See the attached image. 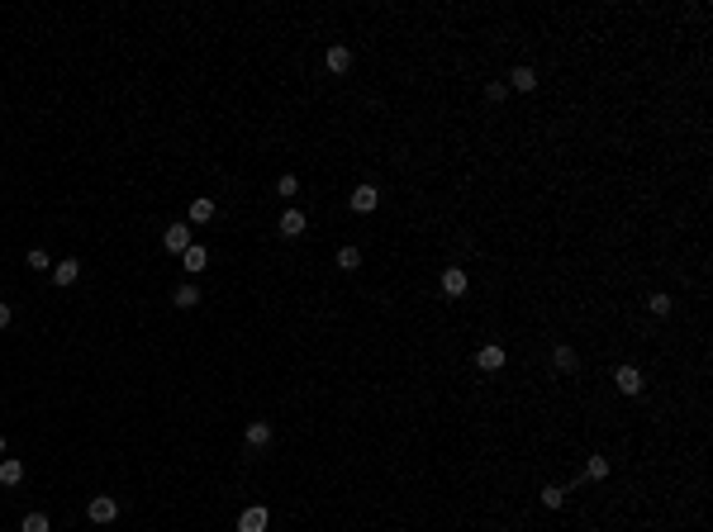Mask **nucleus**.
I'll return each mask as SVG.
<instances>
[{
    "mask_svg": "<svg viewBox=\"0 0 713 532\" xmlns=\"http://www.w3.org/2000/svg\"><path fill=\"white\" fill-rule=\"evenodd\" d=\"M466 290H471V276H466V266H447V271H442V295H447V299H461Z\"/></svg>",
    "mask_w": 713,
    "mask_h": 532,
    "instance_id": "1",
    "label": "nucleus"
},
{
    "mask_svg": "<svg viewBox=\"0 0 713 532\" xmlns=\"http://www.w3.org/2000/svg\"><path fill=\"white\" fill-rule=\"evenodd\" d=\"M504 361H509V352H504L499 342H485V347L475 352V366H480V371H490V375L504 371Z\"/></svg>",
    "mask_w": 713,
    "mask_h": 532,
    "instance_id": "2",
    "label": "nucleus"
},
{
    "mask_svg": "<svg viewBox=\"0 0 713 532\" xmlns=\"http://www.w3.org/2000/svg\"><path fill=\"white\" fill-rule=\"evenodd\" d=\"M162 247L167 252H186L191 247V223H167L162 228Z\"/></svg>",
    "mask_w": 713,
    "mask_h": 532,
    "instance_id": "3",
    "label": "nucleus"
},
{
    "mask_svg": "<svg viewBox=\"0 0 713 532\" xmlns=\"http://www.w3.org/2000/svg\"><path fill=\"white\" fill-rule=\"evenodd\" d=\"M86 513H91V523H115V518H119V504L110 499V494H96V499L86 504Z\"/></svg>",
    "mask_w": 713,
    "mask_h": 532,
    "instance_id": "4",
    "label": "nucleus"
},
{
    "mask_svg": "<svg viewBox=\"0 0 713 532\" xmlns=\"http://www.w3.org/2000/svg\"><path fill=\"white\" fill-rule=\"evenodd\" d=\"M614 385H618L623 394H642V385H647V380H642V371H637V366H618V371H614Z\"/></svg>",
    "mask_w": 713,
    "mask_h": 532,
    "instance_id": "5",
    "label": "nucleus"
},
{
    "mask_svg": "<svg viewBox=\"0 0 713 532\" xmlns=\"http://www.w3.org/2000/svg\"><path fill=\"white\" fill-rule=\"evenodd\" d=\"M238 532H266V509H262V504L243 509L238 513Z\"/></svg>",
    "mask_w": 713,
    "mask_h": 532,
    "instance_id": "6",
    "label": "nucleus"
},
{
    "mask_svg": "<svg viewBox=\"0 0 713 532\" xmlns=\"http://www.w3.org/2000/svg\"><path fill=\"white\" fill-rule=\"evenodd\" d=\"M376 205H380V190H376V186H356V190H352V209H356V214H371Z\"/></svg>",
    "mask_w": 713,
    "mask_h": 532,
    "instance_id": "7",
    "label": "nucleus"
},
{
    "mask_svg": "<svg viewBox=\"0 0 713 532\" xmlns=\"http://www.w3.org/2000/svg\"><path fill=\"white\" fill-rule=\"evenodd\" d=\"M181 266H186V271H191V276H195V271H205V266H210V252H205V247H200V242H191V247H186V252H181Z\"/></svg>",
    "mask_w": 713,
    "mask_h": 532,
    "instance_id": "8",
    "label": "nucleus"
},
{
    "mask_svg": "<svg viewBox=\"0 0 713 532\" xmlns=\"http://www.w3.org/2000/svg\"><path fill=\"white\" fill-rule=\"evenodd\" d=\"M77 276H81V261H77V257L53 261V280H58V285H77Z\"/></svg>",
    "mask_w": 713,
    "mask_h": 532,
    "instance_id": "9",
    "label": "nucleus"
},
{
    "mask_svg": "<svg viewBox=\"0 0 713 532\" xmlns=\"http://www.w3.org/2000/svg\"><path fill=\"white\" fill-rule=\"evenodd\" d=\"M552 361H556V371H575V366H580V356H575L571 342H556V347H552Z\"/></svg>",
    "mask_w": 713,
    "mask_h": 532,
    "instance_id": "10",
    "label": "nucleus"
},
{
    "mask_svg": "<svg viewBox=\"0 0 713 532\" xmlns=\"http://www.w3.org/2000/svg\"><path fill=\"white\" fill-rule=\"evenodd\" d=\"M304 228H309V223H304L300 209H285V214H281V238H300Z\"/></svg>",
    "mask_w": 713,
    "mask_h": 532,
    "instance_id": "11",
    "label": "nucleus"
},
{
    "mask_svg": "<svg viewBox=\"0 0 713 532\" xmlns=\"http://www.w3.org/2000/svg\"><path fill=\"white\" fill-rule=\"evenodd\" d=\"M24 480V461L15 456H0V485H20Z\"/></svg>",
    "mask_w": 713,
    "mask_h": 532,
    "instance_id": "12",
    "label": "nucleus"
},
{
    "mask_svg": "<svg viewBox=\"0 0 713 532\" xmlns=\"http://www.w3.org/2000/svg\"><path fill=\"white\" fill-rule=\"evenodd\" d=\"M210 219H214V200L195 195V200H191V223H210Z\"/></svg>",
    "mask_w": 713,
    "mask_h": 532,
    "instance_id": "13",
    "label": "nucleus"
},
{
    "mask_svg": "<svg viewBox=\"0 0 713 532\" xmlns=\"http://www.w3.org/2000/svg\"><path fill=\"white\" fill-rule=\"evenodd\" d=\"M509 86H514V91H537V72L533 67H514V72H509Z\"/></svg>",
    "mask_w": 713,
    "mask_h": 532,
    "instance_id": "14",
    "label": "nucleus"
},
{
    "mask_svg": "<svg viewBox=\"0 0 713 532\" xmlns=\"http://www.w3.org/2000/svg\"><path fill=\"white\" fill-rule=\"evenodd\" d=\"M266 442H271V423H262V418L248 423V447H266Z\"/></svg>",
    "mask_w": 713,
    "mask_h": 532,
    "instance_id": "15",
    "label": "nucleus"
},
{
    "mask_svg": "<svg viewBox=\"0 0 713 532\" xmlns=\"http://www.w3.org/2000/svg\"><path fill=\"white\" fill-rule=\"evenodd\" d=\"M323 62H328V72H347V67H352V53H347V48H328Z\"/></svg>",
    "mask_w": 713,
    "mask_h": 532,
    "instance_id": "16",
    "label": "nucleus"
},
{
    "mask_svg": "<svg viewBox=\"0 0 713 532\" xmlns=\"http://www.w3.org/2000/svg\"><path fill=\"white\" fill-rule=\"evenodd\" d=\"M338 266H342V271H356V266H361V252H356L352 242H347V247H338Z\"/></svg>",
    "mask_w": 713,
    "mask_h": 532,
    "instance_id": "17",
    "label": "nucleus"
},
{
    "mask_svg": "<svg viewBox=\"0 0 713 532\" xmlns=\"http://www.w3.org/2000/svg\"><path fill=\"white\" fill-rule=\"evenodd\" d=\"M585 475H590V480H609V456H590V461H585Z\"/></svg>",
    "mask_w": 713,
    "mask_h": 532,
    "instance_id": "18",
    "label": "nucleus"
},
{
    "mask_svg": "<svg viewBox=\"0 0 713 532\" xmlns=\"http://www.w3.org/2000/svg\"><path fill=\"white\" fill-rule=\"evenodd\" d=\"M537 499H542L547 509H561V504H566V490H561V485H542V494H537Z\"/></svg>",
    "mask_w": 713,
    "mask_h": 532,
    "instance_id": "19",
    "label": "nucleus"
},
{
    "mask_svg": "<svg viewBox=\"0 0 713 532\" xmlns=\"http://www.w3.org/2000/svg\"><path fill=\"white\" fill-rule=\"evenodd\" d=\"M172 304H176V309H195V304H200V290H195V285H181Z\"/></svg>",
    "mask_w": 713,
    "mask_h": 532,
    "instance_id": "20",
    "label": "nucleus"
},
{
    "mask_svg": "<svg viewBox=\"0 0 713 532\" xmlns=\"http://www.w3.org/2000/svg\"><path fill=\"white\" fill-rule=\"evenodd\" d=\"M24 532H53L48 513H24Z\"/></svg>",
    "mask_w": 713,
    "mask_h": 532,
    "instance_id": "21",
    "label": "nucleus"
},
{
    "mask_svg": "<svg viewBox=\"0 0 713 532\" xmlns=\"http://www.w3.org/2000/svg\"><path fill=\"white\" fill-rule=\"evenodd\" d=\"M24 261H29V266H34V271H53V257L43 252V247H34V252L24 257Z\"/></svg>",
    "mask_w": 713,
    "mask_h": 532,
    "instance_id": "22",
    "label": "nucleus"
},
{
    "mask_svg": "<svg viewBox=\"0 0 713 532\" xmlns=\"http://www.w3.org/2000/svg\"><path fill=\"white\" fill-rule=\"evenodd\" d=\"M647 309H652L656 318H666V314H671V295H661V290H656V295L647 299Z\"/></svg>",
    "mask_w": 713,
    "mask_h": 532,
    "instance_id": "23",
    "label": "nucleus"
},
{
    "mask_svg": "<svg viewBox=\"0 0 713 532\" xmlns=\"http://www.w3.org/2000/svg\"><path fill=\"white\" fill-rule=\"evenodd\" d=\"M276 195H285V200L300 195V181H295V176H281V181H276Z\"/></svg>",
    "mask_w": 713,
    "mask_h": 532,
    "instance_id": "24",
    "label": "nucleus"
},
{
    "mask_svg": "<svg viewBox=\"0 0 713 532\" xmlns=\"http://www.w3.org/2000/svg\"><path fill=\"white\" fill-rule=\"evenodd\" d=\"M485 96H490V100H495V105H499V100L509 96V86H504V81H490V86H485Z\"/></svg>",
    "mask_w": 713,
    "mask_h": 532,
    "instance_id": "25",
    "label": "nucleus"
},
{
    "mask_svg": "<svg viewBox=\"0 0 713 532\" xmlns=\"http://www.w3.org/2000/svg\"><path fill=\"white\" fill-rule=\"evenodd\" d=\"M10 318H15V314H10V304L0 299V328H10Z\"/></svg>",
    "mask_w": 713,
    "mask_h": 532,
    "instance_id": "26",
    "label": "nucleus"
},
{
    "mask_svg": "<svg viewBox=\"0 0 713 532\" xmlns=\"http://www.w3.org/2000/svg\"><path fill=\"white\" fill-rule=\"evenodd\" d=\"M0 456H5V433H0Z\"/></svg>",
    "mask_w": 713,
    "mask_h": 532,
    "instance_id": "27",
    "label": "nucleus"
},
{
    "mask_svg": "<svg viewBox=\"0 0 713 532\" xmlns=\"http://www.w3.org/2000/svg\"><path fill=\"white\" fill-rule=\"evenodd\" d=\"M585 532H599V528H585Z\"/></svg>",
    "mask_w": 713,
    "mask_h": 532,
    "instance_id": "28",
    "label": "nucleus"
}]
</instances>
